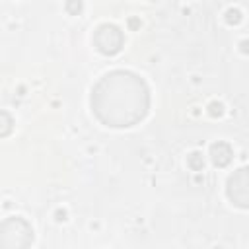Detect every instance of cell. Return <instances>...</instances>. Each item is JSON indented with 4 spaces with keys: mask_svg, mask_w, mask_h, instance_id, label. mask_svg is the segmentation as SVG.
<instances>
[{
    "mask_svg": "<svg viewBox=\"0 0 249 249\" xmlns=\"http://www.w3.org/2000/svg\"><path fill=\"white\" fill-rule=\"evenodd\" d=\"M226 193L228 198L239 206V208H247L249 206V175L245 167H239L237 171H233L226 183Z\"/></svg>",
    "mask_w": 249,
    "mask_h": 249,
    "instance_id": "277c9868",
    "label": "cell"
},
{
    "mask_svg": "<svg viewBox=\"0 0 249 249\" xmlns=\"http://www.w3.org/2000/svg\"><path fill=\"white\" fill-rule=\"evenodd\" d=\"M226 19H228V23H239L241 12H239V10H228V12H226Z\"/></svg>",
    "mask_w": 249,
    "mask_h": 249,
    "instance_id": "9c48e42d",
    "label": "cell"
},
{
    "mask_svg": "<svg viewBox=\"0 0 249 249\" xmlns=\"http://www.w3.org/2000/svg\"><path fill=\"white\" fill-rule=\"evenodd\" d=\"M210 113H212V115H220V113H222V105H220V103H212V105H210Z\"/></svg>",
    "mask_w": 249,
    "mask_h": 249,
    "instance_id": "30bf717a",
    "label": "cell"
},
{
    "mask_svg": "<svg viewBox=\"0 0 249 249\" xmlns=\"http://www.w3.org/2000/svg\"><path fill=\"white\" fill-rule=\"evenodd\" d=\"M14 130V119L8 111H0V138L8 136Z\"/></svg>",
    "mask_w": 249,
    "mask_h": 249,
    "instance_id": "8992f818",
    "label": "cell"
},
{
    "mask_svg": "<svg viewBox=\"0 0 249 249\" xmlns=\"http://www.w3.org/2000/svg\"><path fill=\"white\" fill-rule=\"evenodd\" d=\"M187 165L193 169V171H200L204 167V160H202V154L200 152H193L189 158H187Z\"/></svg>",
    "mask_w": 249,
    "mask_h": 249,
    "instance_id": "52a82bcc",
    "label": "cell"
},
{
    "mask_svg": "<svg viewBox=\"0 0 249 249\" xmlns=\"http://www.w3.org/2000/svg\"><path fill=\"white\" fill-rule=\"evenodd\" d=\"M210 160L216 167H226L233 160V150L228 142H216L210 146Z\"/></svg>",
    "mask_w": 249,
    "mask_h": 249,
    "instance_id": "5b68a950",
    "label": "cell"
},
{
    "mask_svg": "<svg viewBox=\"0 0 249 249\" xmlns=\"http://www.w3.org/2000/svg\"><path fill=\"white\" fill-rule=\"evenodd\" d=\"M91 113L109 128H130L150 111V89L130 70H111L91 88Z\"/></svg>",
    "mask_w": 249,
    "mask_h": 249,
    "instance_id": "6da1fadb",
    "label": "cell"
},
{
    "mask_svg": "<svg viewBox=\"0 0 249 249\" xmlns=\"http://www.w3.org/2000/svg\"><path fill=\"white\" fill-rule=\"evenodd\" d=\"M91 41H93V47L105 56H113V54L121 53V49L124 47V35L113 23H101L93 31Z\"/></svg>",
    "mask_w": 249,
    "mask_h": 249,
    "instance_id": "3957f363",
    "label": "cell"
},
{
    "mask_svg": "<svg viewBox=\"0 0 249 249\" xmlns=\"http://www.w3.org/2000/svg\"><path fill=\"white\" fill-rule=\"evenodd\" d=\"M33 243V228L25 218L10 216L0 222V247L25 249Z\"/></svg>",
    "mask_w": 249,
    "mask_h": 249,
    "instance_id": "7a4b0ae2",
    "label": "cell"
},
{
    "mask_svg": "<svg viewBox=\"0 0 249 249\" xmlns=\"http://www.w3.org/2000/svg\"><path fill=\"white\" fill-rule=\"evenodd\" d=\"M66 12L72 16H78L82 12V0H68L66 2Z\"/></svg>",
    "mask_w": 249,
    "mask_h": 249,
    "instance_id": "ba28073f",
    "label": "cell"
}]
</instances>
